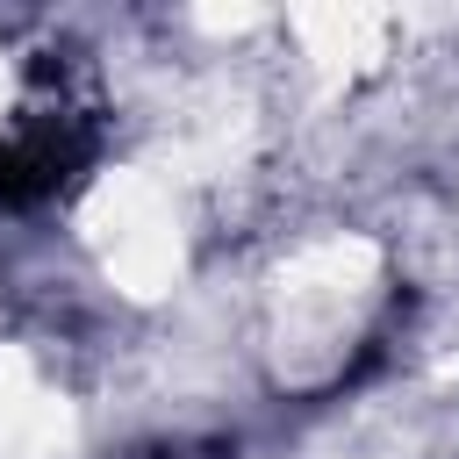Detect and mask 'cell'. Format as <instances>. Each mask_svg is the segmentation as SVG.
Returning <instances> with one entry per match:
<instances>
[{"label": "cell", "mask_w": 459, "mask_h": 459, "mask_svg": "<svg viewBox=\"0 0 459 459\" xmlns=\"http://www.w3.org/2000/svg\"><path fill=\"white\" fill-rule=\"evenodd\" d=\"M93 86L50 36H0V201H43L93 151Z\"/></svg>", "instance_id": "cell-1"}]
</instances>
